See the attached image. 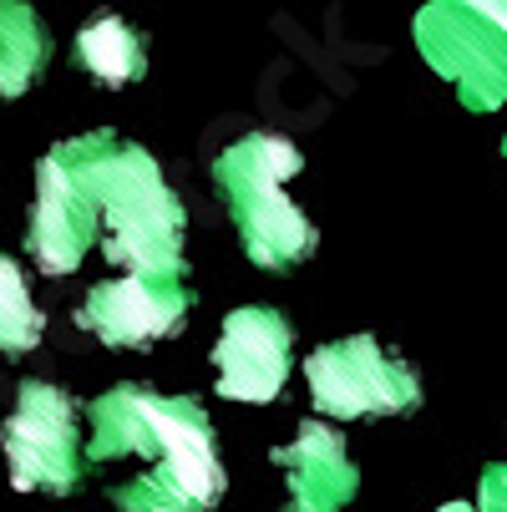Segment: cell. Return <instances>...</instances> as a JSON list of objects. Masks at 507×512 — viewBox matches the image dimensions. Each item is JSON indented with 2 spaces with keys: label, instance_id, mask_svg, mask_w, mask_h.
Listing matches in <instances>:
<instances>
[{
  "label": "cell",
  "instance_id": "7c38bea8",
  "mask_svg": "<svg viewBox=\"0 0 507 512\" xmlns=\"http://www.w3.org/2000/svg\"><path fill=\"white\" fill-rule=\"evenodd\" d=\"M51 66V31L31 0H0V97H26Z\"/></svg>",
  "mask_w": 507,
  "mask_h": 512
},
{
  "label": "cell",
  "instance_id": "52a82bcc",
  "mask_svg": "<svg viewBox=\"0 0 507 512\" xmlns=\"http://www.w3.org/2000/svg\"><path fill=\"white\" fill-rule=\"evenodd\" d=\"M213 391L224 401L264 406L279 401L295 371V325L274 305H239L224 315L213 340Z\"/></svg>",
  "mask_w": 507,
  "mask_h": 512
},
{
  "label": "cell",
  "instance_id": "ba28073f",
  "mask_svg": "<svg viewBox=\"0 0 507 512\" xmlns=\"http://www.w3.org/2000/svg\"><path fill=\"white\" fill-rule=\"evenodd\" d=\"M193 289L188 279H158V274H122L107 284H92L87 300L77 310V325L92 330L112 350H142L168 340L188 310H193Z\"/></svg>",
  "mask_w": 507,
  "mask_h": 512
},
{
  "label": "cell",
  "instance_id": "5b68a950",
  "mask_svg": "<svg viewBox=\"0 0 507 512\" xmlns=\"http://www.w3.org/2000/svg\"><path fill=\"white\" fill-rule=\"evenodd\" d=\"M0 452H6L16 492H41V497L77 492V482L87 472L77 396L51 381H21L16 406H11L6 426H0Z\"/></svg>",
  "mask_w": 507,
  "mask_h": 512
},
{
  "label": "cell",
  "instance_id": "6da1fadb",
  "mask_svg": "<svg viewBox=\"0 0 507 512\" xmlns=\"http://www.w3.org/2000/svg\"><path fill=\"white\" fill-rule=\"evenodd\" d=\"M92 436L87 462L142 457V477L112 492L127 512H208L229 492V472L219 457L208 411L193 396H163L153 386L122 381L87 406Z\"/></svg>",
  "mask_w": 507,
  "mask_h": 512
},
{
  "label": "cell",
  "instance_id": "8992f818",
  "mask_svg": "<svg viewBox=\"0 0 507 512\" xmlns=\"http://www.w3.org/2000/svg\"><path fill=\"white\" fill-rule=\"evenodd\" d=\"M310 401L330 421H371V416H406L421 406L416 371L391 355L376 335H345L315 345L305 355Z\"/></svg>",
  "mask_w": 507,
  "mask_h": 512
},
{
  "label": "cell",
  "instance_id": "277c9868",
  "mask_svg": "<svg viewBox=\"0 0 507 512\" xmlns=\"http://www.w3.org/2000/svg\"><path fill=\"white\" fill-rule=\"evenodd\" d=\"M411 36L467 112L487 117L507 102V0H426Z\"/></svg>",
  "mask_w": 507,
  "mask_h": 512
},
{
  "label": "cell",
  "instance_id": "8fae6325",
  "mask_svg": "<svg viewBox=\"0 0 507 512\" xmlns=\"http://www.w3.org/2000/svg\"><path fill=\"white\" fill-rule=\"evenodd\" d=\"M71 61L102 87H132V82L148 77V36H142L137 26H127L122 16L102 11L77 31Z\"/></svg>",
  "mask_w": 507,
  "mask_h": 512
},
{
  "label": "cell",
  "instance_id": "9a60e30c",
  "mask_svg": "<svg viewBox=\"0 0 507 512\" xmlns=\"http://www.w3.org/2000/svg\"><path fill=\"white\" fill-rule=\"evenodd\" d=\"M502 158H507V137H502Z\"/></svg>",
  "mask_w": 507,
  "mask_h": 512
},
{
  "label": "cell",
  "instance_id": "3957f363",
  "mask_svg": "<svg viewBox=\"0 0 507 512\" xmlns=\"http://www.w3.org/2000/svg\"><path fill=\"white\" fill-rule=\"evenodd\" d=\"M213 193L224 198L234 234L254 269L289 274L320 249L315 218L289 198V178L305 173V158L289 137L279 132H244L239 142L213 158Z\"/></svg>",
  "mask_w": 507,
  "mask_h": 512
},
{
  "label": "cell",
  "instance_id": "9c48e42d",
  "mask_svg": "<svg viewBox=\"0 0 507 512\" xmlns=\"http://www.w3.org/2000/svg\"><path fill=\"white\" fill-rule=\"evenodd\" d=\"M97 239H102L97 198L46 153L36 163V203H31V224H26L31 264L51 279L77 274L87 264V254L97 249Z\"/></svg>",
  "mask_w": 507,
  "mask_h": 512
},
{
  "label": "cell",
  "instance_id": "7a4b0ae2",
  "mask_svg": "<svg viewBox=\"0 0 507 512\" xmlns=\"http://www.w3.org/2000/svg\"><path fill=\"white\" fill-rule=\"evenodd\" d=\"M51 158L97 198L107 264H117L122 274L188 279V259H183L188 213L148 148L102 127V132L56 142Z\"/></svg>",
  "mask_w": 507,
  "mask_h": 512
},
{
  "label": "cell",
  "instance_id": "5bb4252c",
  "mask_svg": "<svg viewBox=\"0 0 507 512\" xmlns=\"http://www.w3.org/2000/svg\"><path fill=\"white\" fill-rule=\"evenodd\" d=\"M477 507H487V512H507V462L482 467V482H477Z\"/></svg>",
  "mask_w": 507,
  "mask_h": 512
},
{
  "label": "cell",
  "instance_id": "4fadbf2b",
  "mask_svg": "<svg viewBox=\"0 0 507 512\" xmlns=\"http://www.w3.org/2000/svg\"><path fill=\"white\" fill-rule=\"evenodd\" d=\"M46 335V315L31 300V284L11 254H0V355H26Z\"/></svg>",
  "mask_w": 507,
  "mask_h": 512
},
{
  "label": "cell",
  "instance_id": "30bf717a",
  "mask_svg": "<svg viewBox=\"0 0 507 512\" xmlns=\"http://www.w3.org/2000/svg\"><path fill=\"white\" fill-rule=\"evenodd\" d=\"M269 457L289 477V507L295 512H335L360 492V467L345 447V436L320 411L310 421H300L295 442L274 447Z\"/></svg>",
  "mask_w": 507,
  "mask_h": 512
}]
</instances>
